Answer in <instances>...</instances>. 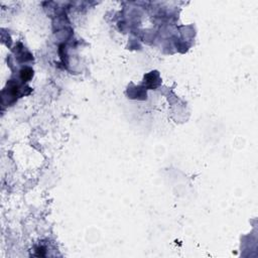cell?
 <instances>
[{"label":"cell","instance_id":"6da1fadb","mask_svg":"<svg viewBox=\"0 0 258 258\" xmlns=\"http://www.w3.org/2000/svg\"><path fill=\"white\" fill-rule=\"evenodd\" d=\"M32 69H29V68H26L24 69V70H22L21 71V79L23 81H27V80H29L30 78H32Z\"/></svg>","mask_w":258,"mask_h":258}]
</instances>
